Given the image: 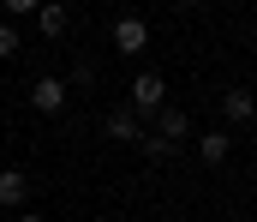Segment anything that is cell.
Instances as JSON below:
<instances>
[{
    "mask_svg": "<svg viewBox=\"0 0 257 222\" xmlns=\"http://www.w3.org/2000/svg\"><path fill=\"white\" fill-rule=\"evenodd\" d=\"M0 6H6V12H12V18H24V12H36V6H42V0H0Z\"/></svg>",
    "mask_w": 257,
    "mask_h": 222,
    "instance_id": "13",
    "label": "cell"
},
{
    "mask_svg": "<svg viewBox=\"0 0 257 222\" xmlns=\"http://www.w3.org/2000/svg\"><path fill=\"white\" fill-rule=\"evenodd\" d=\"M24 198H30L24 168H0V210H24Z\"/></svg>",
    "mask_w": 257,
    "mask_h": 222,
    "instance_id": "7",
    "label": "cell"
},
{
    "mask_svg": "<svg viewBox=\"0 0 257 222\" xmlns=\"http://www.w3.org/2000/svg\"><path fill=\"white\" fill-rule=\"evenodd\" d=\"M102 132H108L114 144H138V132H144V120H138L132 108H114V114L102 120Z\"/></svg>",
    "mask_w": 257,
    "mask_h": 222,
    "instance_id": "8",
    "label": "cell"
},
{
    "mask_svg": "<svg viewBox=\"0 0 257 222\" xmlns=\"http://www.w3.org/2000/svg\"><path fill=\"white\" fill-rule=\"evenodd\" d=\"M18 222H48V216H42V210H24V216H18Z\"/></svg>",
    "mask_w": 257,
    "mask_h": 222,
    "instance_id": "14",
    "label": "cell"
},
{
    "mask_svg": "<svg viewBox=\"0 0 257 222\" xmlns=\"http://www.w3.org/2000/svg\"><path fill=\"white\" fill-rule=\"evenodd\" d=\"M36 30H42L48 42H60L66 30H72V12H66L60 0H42V6H36Z\"/></svg>",
    "mask_w": 257,
    "mask_h": 222,
    "instance_id": "6",
    "label": "cell"
},
{
    "mask_svg": "<svg viewBox=\"0 0 257 222\" xmlns=\"http://www.w3.org/2000/svg\"><path fill=\"white\" fill-rule=\"evenodd\" d=\"M138 150H144L150 162H168V156H174V150H180V144H168L162 132H138Z\"/></svg>",
    "mask_w": 257,
    "mask_h": 222,
    "instance_id": "10",
    "label": "cell"
},
{
    "mask_svg": "<svg viewBox=\"0 0 257 222\" xmlns=\"http://www.w3.org/2000/svg\"><path fill=\"white\" fill-rule=\"evenodd\" d=\"M197 156H203L209 168H221V162L233 156V138H227L221 126H215V132H197Z\"/></svg>",
    "mask_w": 257,
    "mask_h": 222,
    "instance_id": "9",
    "label": "cell"
},
{
    "mask_svg": "<svg viewBox=\"0 0 257 222\" xmlns=\"http://www.w3.org/2000/svg\"><path fill=\"white\" fill-rule=\"evenodd\" d=\"M221 120H227V126H245V120H257V96L233 84V90L221 96Z\"/></svg>",
    "mask_w": 257,
    "mask_h": 222,
    "instance_id": "5",
    "label": "cell"
},
{
    "mask_svg": "<svg viewBox=\"0 0 257 222\" xmlns=\"http://www.w3.org/2000/svg\"><path fill=\"white\" fill-rule=\"evenodd\" d=\"M66 96H72V90H66V78H36V84H30V108H36V114H60L66 108Z\"/></svg>",
    "mask_w": 257,
    "mask_h": 222,
    "instance_id": "3",
    "label": "cell"
},
{
    "mask_svg": "<svg viewBox=\"0 0 257 222\" xmlns=\"http://www.w3.org/2000/svg\"><path fill=\"white\" fill-rule=\"evenodd\" d=\"M168 102V78L162 72H138L132 78V90H126V108L138 114V120H156V108Z\"/></svg>",
    "mask_w": 257,
    "mask_h": 222,
    "instance_id": "1",
    "label": "cell"
},
{
    "mask_svg": "<svg viewBox=\"0 0 257 222\" xmlns=\"http://www.w3.org/2000/svg\"><path fill=\"white\" fill-rule=\"evenodd\" d=\"M156 132H162L168 144H186V138H192V114L174 108V102H162V108H156Z\"/></svg>",
    "mask_w": 257,
    "mask_h": 222,
    "instance_id": "4",
    "label": "cell"
},
{
    "mask_svg": "<svg viewBox=\"0 0 257 222\" xmlns=\"http://www.w3.org/2000/svg\"><path fill=\"white\" fill-rule=\"evenodd\" d=\"M18 48H24V42H18V30H12V24H0V60H12Z\"/></svg>",
    "mask_w": 257,
    "mask_h": 222,
    "instance_id": "12",
    "label": "cell"
},
{
    "mask_svg": "<svg viewBox=\"0 0 257 222\" xmlns=\"http://www.w3.org/2000/svg\"><path fill=\"white\" fill-rule=\"evenodd\" d=\"M144 48H150V24H144L138 12L114 18V54H144Z\"/></svg>",
    "mask_w": 257,
    "mask_h": 222,
    "instance_id": "2",
    "label": "cell"
},
{
    "mask_svg": "<svg viewBox=\"0 0 257 222\" xmlns=\"http://www.w3.org/2000/svg\"><path fill=\"white\" fill-rule=\"evenodd\" d=\"M96 84V60H72V72H66V90H90Z\"/></svg>",
    "mask_w": 257,
    "mask_h": 222,
    "instance_id": "11",
    "label": "cell"
}]
</instances>
